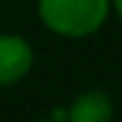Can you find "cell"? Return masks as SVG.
<instances>
[{"mask_svg":"<svg viewBox=\"0 0 122 122\" xmlns=\"http://www.w3.org/2000/svg\"><path fill=\"white\" fill-rule=\"evenodd\" d=\"M110 0H40L37 13L47 30L65 37H87L105 25Z\"/></svg>","mask_w":122,"mask_h":122,"instance_id":"obj_1","label":"cell"},{"mask_svg":"<svg viewBox=\"0 0 122 122\" xmlns=\"http://www.w3.org/2000/svg\"><path fill=\"white\" fill-rule=\"evenodd\" d=\"M35 55L25 37L0 35V87L20 82L32 70Z\"/></svg>","mask_w":122,"mask_h":122,"instance_id":"obj_2","label":"cell"},{"mask_svg":"<svg viewBox=\"0 0 122 122\" xmlns=\"http://www.w3.org/2000/svg\"><path fill=\"white\" fill-rule=\"evenodd\" d=\"M67 122H112V100L100 90H87L75 97L67 110Z\"/></svg>","mask_w":122,"mask_h":122,"instance_id":"obj_3","label":"cell"},{"mask_svg":"<svg viewBox=\"0 0 122 122\" xmlns=\"http://www.w3.org/2000/svg\"><path fill=\"white\" fill-rule=\"evenodd\" d=\"M112 8H115V13H117L120 20H122V0H112Z\"/></svg>","mask_w":122,"mask_h":122,"instance_id":"obj_4","label":"cell"},{"mask_svg":"<svg viewBox=\"0 0 122 122\" xmlns=\"http://www.w3.org/2000/svg\"><path fill=\"white\" fill-rule=\"evenodd\" d=\"M40 122H57V120H40Z\"/></svg>","mask_w":122,"mask_h":122,"instance_id":"obj_5","label":"cell"}]
</instances>
